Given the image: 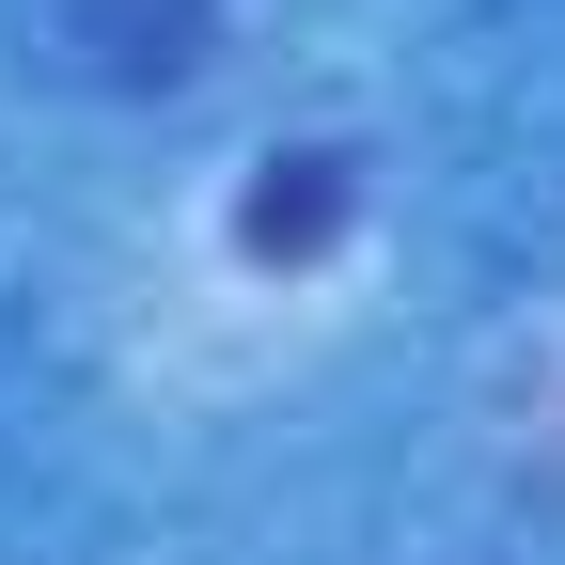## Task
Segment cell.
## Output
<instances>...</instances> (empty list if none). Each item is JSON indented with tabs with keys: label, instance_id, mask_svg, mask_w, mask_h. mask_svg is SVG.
<instances>
[{
	"label": "cell",
	"instance_id": "1",
	"mask_svg": "<svg viewBox=\"0 0 565 565\" xmlns=\"http://www.w3.org/2000/svg\"><path fill=\"white\" fill-rule=\"evenodd\" d=\"M330 236H345V158H330V141L267 158L252 204H236V252H252V267H299V252H330Z\"/></svg>",
	"mask_w": 565,
	"mask_h": 565
}]
</instances>
